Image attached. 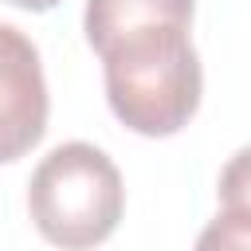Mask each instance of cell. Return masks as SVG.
Wrapping results in <instances>:
<instances>
[{
    "instance_id": "4",
    "label": "cell",
    "mask_w": 251,
    "mask_h": 251,
    "mask_svg": "<svg viewBox=\"0 0 251 251\" xmlns=\"http://www.w3.org/2000/svg\"><path fill=\"white\" fill-rule=\"evenodd\" d=\"M192 12H196V0H86L82 31H86V43L102 51L106 43L137 27H153V24L192 27Z\"/></svg>"
},
{
    "instance_id": "1",
    "label": "cell",
    "mask_w": 251,
    "mask_h": 251,
    "mask_svg": "<svg viewBox=\"0 0 251 251\" xmlns=\"http://www.w3.org/2000/svg\"><path fill=\"white\" fill-rule=\"evenodd\" d=\"M106 102L141 137H173L200 106L204 71L184 24H153L118 35L102 51Z\"/></svg>"
},
{
    "instance_id": "3",
    "label": "cell",
    "mask_w": 251,
    "mask_h": 251,
    "mask_svg": "<svg viewBox=\"0 0 251 251\" xmlns=\"http://www.w3.org/2000/svg\"><path fill=\"white\" fill-rule=\"evenodd\" d=\"M47 129V82L35 43L0 24V165L24 157Z\"/></svg>"
},
{
    "instance_id": "2",
    "label": "cell",
    "mask_w": 251,
    "mask_h": 251,
    "mask_svg": "<svg viewBox=\"0 0 251 251\" xmlns=\"http://www.w3.org/2000/svg\"><path fill=\"white\" fill-rule=\"evenodd\" d=\"M27 212L47 243L63 251H90L114 235L126 212L122 173L98 145L67 141L35 165Z\"/></svg>"
},
{
    "instance_id": "7",
    "label": "cell",
    "mask_w": 251,
    "mask_h": 251,
    "mask_svg": "<svg viewBox=\"0 0 251 251\" xmlns=\"http://www.w3.org/2000/svg\"><path fill=\"white\" fill-rule=\"evenodd\" d=\"M8 4H16V8H24V12H51L59 0H8Z\"/></svg>"
},
{
    "instance_id": "6",
    "label": "cell",
    "mask_w": 251,
    "mask_h": 251,
    "mask_svg": "<svg viewBox=\"0 0 251 251\" xmlns=\"http://www.w3.org/2000/svg\"><path fill=\"white\" fill-rule=\"evenodd\" d=\"M220 204L224 212H243L251 216V145H243L239 153H231V161L220 173Z\"/></svg>"
},
{
    "instance_id": "5",
    "label": "cell",
    "mask_w": 251,
    "mask_h": 251,
    "mask_svg": "<svg viewBox=\"0 0 251 251\" xmlns=\"http://www.w3.org/2000/svg\"><path fill=\"white\" fill-rule=\"evenodd\" d=\"M192 251H251V216L220 212L196 239Z\"/></svg>"
}]
</instances>
